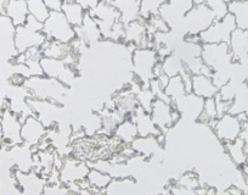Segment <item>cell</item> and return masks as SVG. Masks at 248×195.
<instances>
[{
    "mask_svg": "<svg viewBox=\"0 0 248 195\" xmlns=\"http://www.w3.org/2000/svg\"><path fill=\"white\" fill-rule=\"evenodd\" d=\"M23 85L27 88L31 98H34V99L50 100L66 106V103L70 98L68 95L70 87L60 82L59 80L46 77L44 75L31 76L26 80Z\"/></svg>",
    "mask_w": 248,
    "mask_h": 195,
    "instance_id": "6da1fadb",
    "label": "cell"
},
{
    "mask_svg": "<svg viewBox=\"0 0 248 195\" xmlns=\"http://www.w3.org/2000/svg\"><path fill=\"white\" fill-rule=\"evenodd\" d=\"M132 72L142 87H149V83L155 78L154 71L159 59L157 50L151 47L135 48L132 51Z\"/></svg>",
    "mask_w": 248,
    "mask_h": 195,
    "instance_id": "7a4b0ae2",
    "label": "cell"
},
{
    "mask_svg": "<svg viewBox=\"0 0 248 195\" xmlns=\"http://www.w3.org/2000/svg\"><path fill=\"white\" fill-rule=\"evenodd\" d=\"M43 33L49 40L66 44H71L77 38V31L62 11H50L49 17L43 22Z\"/></svg>",
    "mask_w": 248,
    "mask_h": 195,
    "instance_id": "3957f363",
    "label": "cell"
},
{
    "mask_svg": "<svg viewBox=\"0 0 248 195\" xmlns=\"http://www.w3.org/2000/svg\"><path fill=\"white\" fill-rule=\"evenodd\" d=\"M201 59L211 68L212 72L230 70L235 64L229 43H206V44H202Z\"/></svg>",
    "mask_w": 248,
    "mask_h": 195,
    "instance_id": "277c9868",
    "label": "cell"
},
{
    "mask_svg": "<svg viewBox=\"0 0 248 195\" xmlns=\"http://www.w3.org/2000/svg\"><path fill=\"white\" fill-rule=\"evenodd\" d=\"M246 122L247 120H246L245 114L235 115V114L228 113L219 116L211 126V128L219 142L223 144H228L241 137L243 125Z\"/></svg>",
    "mask_w": 248,
    "mask_h": 195,
    "instance_id": "5b68a950",
    "label": "cell"
},
{
    "mask_svg": "<svg viewBox=\"0 0 248 195\" xmlns=\"http://www.w3.org/2000/svg\"><path fill=\"white\" fill-rule=\"evenodd\" d=\"M216 17L214 14L206 4H195L194 8L186 14L181 25V34L185 38L186 35H199L206 31Z\"/></svg>",
    "mask_w": 248,
    "mask_h": 195,
    "instance_id": "8992f818",
    "label": "cell"
},
{
    "mask_svg": "<svg viewBox=\"0 0 248 195\" xmlns=\"http://www.w3.org/2000/svg\"><path fill=\"white\" fill-rule=\"evenodd\" d=\"M194 5L192 0H167L158 9V14L163 17L170 31L183 37L181 34L183 20L186 14L194 8Z\"/></svg>",
    "mask_w": 248,
    "mask_h": 195,
    "instance_id": "52a82bcc",
    "label": "cell"
},
{
    "mask_svg": "<svg viewBox=\"0 0 248 195\" xmlns=\"http://www.w3.org/2000/svg\"><path fill=\"white\" fill-rule=\"evenodd\" d=\"M28 104L32 109L33 115L37 116L40 121L45 125V127L50 128L60 122H65L66 106L61 104L54 103L50 100H43V99H34L28 98Z\"/></svg>",
    "mask_w": 248,
    "mask_h": 195,
    "instance_id": "ba28073f",
    "label": "cell"
},
{
    "mask_svg": "<svg viewBox=\"0 0 248 195\" xmlns=\"http://www.w3.org/2000/svg\"><path fill=\"white\" fill-rule=\"evenodd\" d=\"M150 115L162 134L169 132L180 121V114L174 108L173 103L159 98L155 99L150 110Z\"/></svg>",
    "mask_w": 248,
    "mask_h": 195,
    "instance_id": "9c48e42d",
    "label": "cell"
},
{
    "mask_svg": "<svg viewBox=\"0 0 248 195\" xmlns=\"http://www.w3.org/2000/svg\"><path fill=\"white\" fill-rule=\"evenodd\" d=\"M40 65H42L43 75L46 76V77L59 80L60 82H62L70 88H72L75 83L77 82L78 78H79L78 68L68 65L63 60L43 56L42 60H40Z\"/></svg>",
    "mask_w": 248,
    "mask_h": 195,
    "instance_id": "30bf717a",
    "label": "cell"
},
{
    "mask_svg": "<svg viewBox=\"0 0 248 195\" xmlns=\"http://www.w3.org/2000/svg\"><path fill=\"white\" fill-rule=\"evenodd\" d=\"M90 166L87 161L70 155L62 158L59 168V180L67 187H72L82 180L87 179Z\"/></svg>",
    "mask_w": 248,
    "mask_h": 195,
    "instance_id": "8fae6325",
    "label": "cell"
},
{
    "mask_svg": "<svg viewBox=\"0 0 248 195\" xmlns=\"http://www.w3.org/2000/svg\"><path fill=\"white\" fill-rule=\"evenodd\" d=\"M237 28L236 26L235 17L232 14L229 13L220 20H214V22L200 33L199 38L202 44L206 43H229L230 42L231 34Z\"/></svg>",
    "mask_w": 248,
    "mask_h": 195,
    "instance_id": "7c38bea8",
    "label": "cell"
},
{
    "mask_svg": "<svg viewBox=\"0 0 248 195\" xmlns=\"http://www.w3.org/2000/svg\"><path fill=\"white\" fill-rule=\"evenodd\" d=\"M89 14L96 21L100 32L102 34V39L109 40L114 26L121 22V15H119L118 10L109 1L101 0L99 5L94 10L89 11Z\"/></svg>",
    "mask_w": 248,
    "mask_h": 195,
    "instance_id": "4fadbf2b",
    "label": "cell"
},
{
    "mask_svg": "<svg viewBox=\"0 0 248 195\" xmlns=\"http://www.w3.org/2000/svg\"><path fill=\"white\" fill-rule=\"evenodd\" d=\"M0 126L4 134L3 148H11L15 145L22 144V138H21L22 121L14 111L10 110V108L0 114Z\"/></svg>",
    "mask_w": 248,
    "mask_h": 195,
    "instance_id": "5bb4252c",
    "label": "cell"
},
{
    "mask_svg": "<svg viewBox=\"0 0 248 195\" xmlns=\"http://www.w3.org/2000/svg\"><path fill=\"white\" fill-rule=\"evenodd\" d=\"M204 99L195 95L194 93H186L184 97L174 101V108L180 114V120L184 122L195 123L199 121L203 109Z\"/></svg>",
    "mask_w": 248,
    "mask_h": 195,
    "instance_id": "9a60e30c",
    "label": "cell"
},
{
    "mask_svg": "<svg viewBox=\"0 0 248 195\" xmlns=\"http://www.w3.org/2000/svg\"><path fill=\"white\" fill-rule=\"evenodd\" d=\"M123 43L134 48H152V35L149 33L145 18L139 17L125 25Z\"/></svg>",
    "mask_w": 248,
    "mask_h": 195,
    "instance_id": "2e32d148",
    "label": "cell"
},
{
    "mask_svg": "<svg viewBox=\"0 0 248 195\" xmlns=\"http://www.w3.org/2000/svg\"><path fill=\"white\" fill-rule=\"evenodd\" d=\"M164 144H166V135L164 134H159L158 137L138 135L130 144V148L134 151L135 155L140 156L145 160H152L163 149Z\"/></svg>",
    "mask_w": 248,
    "mask_h": 195,
    "instance_id": "e0dca14e",
    "label": "cell"
},
{
    "mask_svg": "<svg viewBox=\"0 0 248 195\" xmlns=\"http://www.w3.org/2000/svg\"><path fill=\"white\" fill-rule=\"evenodd\" d=\"M47 128L35 115H30L22 121L21 127V138L23 144L31 148L37 149L38 145L46 138Z\"/></svg>",
    "mask_w": 248,
    "mask_h": 195,
    "instance_id": "ac0fdd59",
    "label": "cell"
},
{
    "mask_svg": "<svg viewBox=\"0 0 248 195\" xmlns=\"http://www.w3.org/2000/svg\"><path fill=\"white\" fill-rule=\"evenodd\" d=\"M14 176H15L16 183H17V187L20 189L21 194H44L47 180L40 173L35 172L34 170L30 171V172H22V171L14 170Z\"/></svg>",
    "mask_w": 248,
    "mask_h": 195,
    "instance_id": "d6986e66",
    "label": "cell"
},
{
    "mask_svg": "<svg viewBox=\"0 0 248 195\" xmlns=\"http://www.w3.org/2000/svg\"><path fill=\"white\" fill-rule=\"evenodd\" d=\"M46 35L43 31H33L25 25L17 26L15 31V47L17 53H25L32 48H42L46 42Z\"/></svg>",
    "mask_w": 248,
    "mask_h": 195,
    "instance_id": "ffe728a7",
    "label": "cell"
},
{
    "mask_svg": "<svg viewBox=\"0 0 248 195\" xmlns=\"http://www.w3.org/2000/svg\"><path fill=\"white\" fill-rule=\"evenodd\" d=\"M229 47L235 63L248 65V31L236 28L231 34Z\"/></svg>",
    "mask_w": 248,
    "mask_h": 195,
    "instance_id": "44dd1931",
    "label": "cell"
},
{
    "mask_svg": "<svg viewBox=\"0 0 248 195\" xmlns=\"http://www.w3.org/2000/svg\"><path fill=\"white\" fill-rule=\"evenodd\" d=\"M133 121H134L135 126L138 128V133L141 137H147V135H155V137H158L159 134H162L159 132V130L157 128V126L155 125V122L152 121L151 115H150L149 111L144 110L142 108L138 106L134 111H133L132 115L129 116Z\"/></svg>",
    "mask_w": 248,
    "mask_h": 195,
    "instance_id": "7402d4cb",
    "label": "cell"
},
{
    "mask_svg": "<svg viewBox=\"0 0 248 195\" xmlns=\"http://www.w3.org/2000/svg\"><path fill=\"white\" fill-rule=\"evenodd\" d=\"M76 31H77V38L83 40L88 47H93L100 40H102V34L100 32L99 26L89 13H87V15H85L83 25L76 28Z\"/></svg>",
    "mask_w": 248,
    "mask_h": 195,
    "instance_id": "603a6c76",
    "label": "cell"
},
{
    "mask_svg": "<svg viewBox=\"0 0 248 195\" xmlns=\"http://www.w3.org/2000/svg\"><path fill=\"white\" fill-rule=\"evenodd\" d=\"M111 4L118 10L124 25L141 17V0H112Z\"/></svg>",
    "mask_w": 248,
    "mask_h": 195,
    "instance_id": "cb8c5ba5",
    "label": "cell"
},
{
    "mask_svg": "<svg viewBox=\"0 0 248 195\" xmlns=\"http://www.w3.org/2000/svg\"><path fill=\"white\" fill-rule=\"evenodd\" d=\"M191 93L203 99H209L218 95L219 88L214 84L212 76L192 75Z\"/></svg>",
    "mask_w": 248,
    "mask_h": 195,
    "instance_id": "d4e9b609",
    "label": "cell"
},
{
    "mask_svg": "<svg viewBox=\"0 0 248 195\" xmlns=\"http://www.w3.org/2000/svg\"><path fill=\"white\" fill-rule=\"evenodd\" d=\"M138 192H139L138 180L132 176H128V177L112 178L104 193L106 194H134Z\"/></svg>",
    "mask_w": 248,
    "mask_h": 195,
    "instance_id": "484cf974",
    "label": "cell"
},
{
    "mask_svg": "<svg viewBox=\"0 0 248 195\" xmlns=\"http://www.w3.org/2000/svg\"><path fill=\"white\" fill-rule=\"evenodd\" d=\"M5 15L13 21L16 27L25 25L27 17L30 16L27 0H9L8 4H6Z\"/></svg>",
    "mask_w": 248,
    "mask_h": 195,
    "instance_id": "4316f807",
    "label": "cell"
},
{
    "mask_svg": "<svg viewBox=\"0 0 248 195\" xmlns=\"http://www.w3.org/2000/svg\"><path fill=\"white\" fill-rule=\"evenodd\" d=\"M112 135L122 144L130 145L133 140L139 135V133H138V128L134 121L130 117H125L116 126Z\"/></svg>",
    "mask_w": 248,
    "mask_h": 195,
    "instance_id": "83f0119b",
    "label": "cell"
},
{
    "mask_svg": "<svg viewBox=\"0 0 248 195\" xmlns=\"http://www.w3.org/2000/svg\"><path fill=\"white\" fill-rule=\"evenodd\" d=\"M228 8L235 17L237 28L248 31V0H228Z\"/></svg>",
    "mask_w": 248,
    "mask_h": 195,
    "instance_id": "f1b7e54d",
    "label": "cell"
},
{
    "mask_svg": "<svg viewBox=\"0 0 248 195\" xmlns=\"http://www.w3.org/2000/svg\"><path fill=\"white\" fill-rule=\"evenodd\" d=\"M224 148H225L226 154L229 155L230 160L235 163L237 167H242L246 163L248 162L247 155H246L245 150V144H243L242 138H237L233 142L228 143V144H224Z\"/></svg>",
    "mask_w": 248,
    "mask_h": 195,
    "instance_id": "f546056e",
    "label": "cell"
},
{
    "mask_svg": "<svg viewBox=\"0 0 248 195\" xmlns=\"http://www.w3.org/2000/svg\"><path fill=\"white\" fill-rule=\"evenodd\" d=\"M62 13L66 16V18L68 20V22L73 26L75 28L80 27L83 25V21H84L85 15H87L88 11H85L83 9V6L80 4H78L77 1H70V3H63L62 5Z\"/></svg>",
    "mask_w": 248,
    "mask_h": 195,
    "instance_id": "4dcf8cb0",
    "label": "cell"
},
{
    "mask_svg": "<svg viewBox=\"0 0 248 195\" xmlns=\"http://www.w3.org/2000/svg\"><path fill=\"white\" fill-rule=\"evenodd\" d=\"M229 113L235 114V115L245 114L246 120H247L248 123V84L246 82H243L242 84L238 87L235 98H233V100L231 101Z\"/></svg>",
    "mask_w": 248,
    "mask_h": 195,
    "instance_id": "1f68e13d",
    "label": "cell"
},
{
    "mask_svg": "<svg viewBox=\"0 0 248 195\" xmlns=\"http://www.w3.org/2000/svg\"><path fill=\"white\" fill-rule=\"evenodd\" d=\"M87 180L89 183L90 189L93 190V193H104L107 185L112 180V177L108 173L104 172V171L90 167L89 173L87 176Z\"/></svg>",
    "mask_w": 248,
    "mask_h": 195,
    "instance_id": "d6a6232c",
    "label": "cell"
},
{
    "mask_svg": "<svg viewBox=\"0 0 248 195\" xmlns=\"http://www.w3.org/2000/svg\"><path fill=\"white\" fill-rule=\"evenodd\" d=\"M161 63L164 75L168 76L169 78L174 77V76H180L186 70L184 61L175 53L169 54L168 56L162 59Z\"/></svg>",
    "mask_w": 248,
    "mask_h": 195,
    "instance_id": "836d02e7",
    "label": "cell"
},
{
    "mask_svg": "<svg viewBox=\"0 0 248 195\" xmlns=\"http://www.w3.org/2000/svg\"><path fill=\"white\" fill-rule=\"evenodd\" d=\"M164 93H166V95L169 98V100L171 103L184 97L187 93V90H186L185 84H184L183 77L181 76H174V77L169 78L168 83L164 87Z\"/></svg>",
    "mask_w": 248,
    "mask_h": 195,
    "instance_id": "e575fe53",
    "label": "cell"
},
{
    "mask_svg": "<svg viewBox=\"0 0 248 195\" xmlns=\"http://www.w3.org/2000/svg\"><path fill=\"white\" fill-rule=\"evenodd\" d=\"M219 117L218 110H217V103L216 98H209V99H204L203 109L200 115V118L197 122L203 123V125L212 126L214 121Z\"/></svg>",
    "mask_w": 248,
    "mask_h": 195,
    "instance_id": "d590c367",
    "label": "cell"
},
{
    "mask_svg": "<svg viewBox=\"0 0 248 195\" xmlns=\"http://www.w3.org/2000/svg\"><path fill=\"white\" fill-rule=\"evenodd\" d=\"M28 13L37 20L44 22L50 15V10L45 5L44 0H27Z\"/></svg>",
    "mask_w": 248,
    "mask_h": 195,
    "instance_id": "8d00e7d4",
    "label": "cell"
},
{
    "mask_svg": "<svg viewBox=\"0 0 248 195\" xmlns=\"http://www.w3.org/2000/svg\"><path fill=\"white\" fill-rule=\"evenodd\" d=\"M135 95H137L138 105L150 113L152 104H154L155 99H156V97H155V94L152 93V90L150 89L149 87H141L137 93H135Z\"/></svg>",
    "mask_w": 248,
    "mask_h": 195,
    "instance_id": "74e56055",
    "label": "cell"
},
{
    "mask_svg": "<svg viewBox=\"0 0 248 195\" xmlns=\"http://www.w3.org/2000/svg\"><path fill=\"white\" fill-rule=\"evenodd\" d=\"M206 5L213 11L216 20H220L229 14L228 0H207Z\"/></svg>",
    "mask_w": 248,
    "mask_h": 195,
    "instance_id": "f35d334b",
    "label": "cell"
},
{
    "mask_svg": "<svg viewBox=\"0 0 248 195\" xmlns=\"http://www.w3.org/2000/svg\"><path fill=\"white\" fill-rule=\"evenodd\" d=\"M25 26L26 27L30 28V30H33V31H43L42 21L37 20V18L33 17V16H31V15L27 17V21H26Z\"/></svg>",
    "mask_w": 248,
    "mask_h": 195,
    "instance_id": "ab89813d",
    "label": "cell"
},
{
    "mask_svg": "<svg viewBox=\"0 0 248 195\" xmlns=\"http://www.w3.org/2000/svg\"><path fill=\"white\" fill-rule=\"evenodd\" d=\"M76 1H77L78 4H80L85 11L89 13V11L94 10V9L99 5V3L101 0H76Z\"/></svg>",
    "mask_w": 248,
    "mask_h": 195,
    "instance_id": "60d3db41",
    "label": "cell"
},
{
    "mask_svg": "<svg viewBox=\"0 0 248 195\" xmlns=\"http://www.w3.org/2000/svg\"><path fill=\"white\" fill-rule=\"evenodd\" d=\"M44 3L50 11H61L63 5L62 0H44Z\"/></svg>",
    "mask_w": 248,
    "mask_h": 195,
    "instance_id": "b9f144b4",
    "label": "cell"
},
{
    "mask_svg": "<svg viewBox=\"0 0 248 195\" xmlns=\"http://www.w3.org/2000/svg\"><path fill=\"white\" fill-rule=\"evenodd\" d=\"M241 138H242L243 144H245L246 155H247V159H248V123L247 122L243 125V130H242V133H241Z\"/></svg>",
    "mask_w": 248,
    "mask_h": 195,
    "instance_id": "7bdbcfd3",
    "label": "cell"
},
{
    "mask_svg": "<svg viewBox=\"0 0 248 195\" xmlns=\"http://www.w3.org/2000/svg\"><path fill=\"white\" fill-rule=\"evenodd\" d=\"M8 1L9 0H0V15H5V9Z\"/></svg>",
    "mask_w": 248,
    "mask_h": 195,
    "instance_id": "ee69618b",
    "label": "cell"
},
{
    "mask_svg": "<svg viewBox=\"0 0 248 195\" xmlns=\"http://www.w3.org/2000/svg\"><path fill=\"white\" fill-rule=\"evenodd\" d=\"M241 170H242L243 175H245V177L247 178V180H248V162L246 163L245 166H242V167H241Z\"/></svg>",
    "mask_w": 248,
    "mask_h": 195,
    "instance_id": "f6af8a7d",
    "label": "cell"
},
{
    "mask_svg": "<svg viewBox=\"0 0 248 195\" xmlns=\"http://www.w3.org/2000/svg\"><path fill=\"white\" fill-rule=\"evenodd\" d=\"M4 146V134L3 130H1V126H0V149Z\"/></svg>",
    "mask_w": 248,
    "mask_h": 195,
    "instance_id": "bcb514c9",
    "label": "cell"
},
{
    "mask_svg": "<svg viewBox=\"0 0 248 195\" xmlns=\"http://www.w3.org/2000/svg\"><path fill=\"white\" fill-rule=\"evenodd\" d=\"M194 4H206L207 0H192Z\"/></svg>",
    "mask_w": 248,
    "mask_h": 195,
    "instance_id": "7dc6e473",
    "label": "cell"
},
{
    "mask_svg": "<svg viewBox=\"0 0 248 195\" xmlns=\"http://www.w3.org/2000/svg\"><path fill=\"white\" fill-rule=\"evenodd\" d=\"M63 3H70V1H76V0H62Z\"/></svg>",
    "mask_w": 248,
    "mask_h": 195,
    "instance_id": "c3c4849f",
    "label": "cell"
}]
</instances>
